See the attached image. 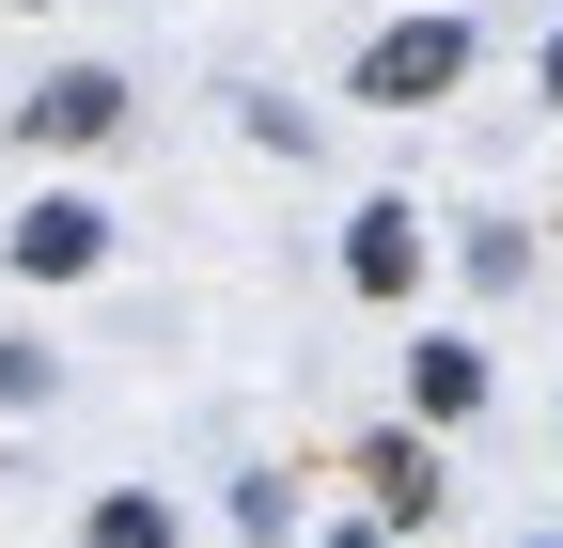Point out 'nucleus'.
<instances>
[{"label": "nucleus", "mask_w": 563, "mask_h": 548, "mask_svg": "<svg viewBox=\"0 0 563 548\" xmlns=\"http://www.w3.org/2000/svg\"><path fill=\"white\" fill-rule=\"evenodd\" d=\"M470 79V17H407L361 47V110H422V95H454Z\"/></svg>", "instance_id": "f257e3e1"}, {"label": "nucleus", "mask_w": 563, "mask_h": 548, "mask_svg": "<svg viewBox=\"0 0 563 548\" xmlns=\"http://www.w3.org/2000/svg\"><path fill=\"white\" fill-rule=\"evenodd\" d=\"M110 125H125V79H110V63H63V79H32L16 142L32 157H79V142H110Z\"/></svg>", "instance_id": "f03ea898"}, {"label": "nucleus", "mask_w": 563, "mask_h": 548, "mask_svg": "<svg viewBox=\"0 0 563 548\" xmlns=\"http://www.w3.org/2000/svg\"><path fill=\"white\" fill-rule=\"evenodd\" d=\"M344 283L361 298H422V220L407 204H361V220H344Z\"/></svg>", "instance_id": "7ed1b4c3"}, {"label": "nucleus", "mask_w": 563, "mask_h": 548, "mask_svg": "<svg viewBox=\"0 0 563 548\" xmlns=\"http://www.w3.org/2000/svg\"><path fill=\"white\" fill-rule=\"evenodd\" d=\"M95 251H110V220H95V204H79V188H47V204H32V220H16V266H32V283H79V266H95Z\"/></svg>", "instance_id": "20e7f679"}, {"label": "nucleus", "mask_w": 563, "mask_h": 548, "mask_svg": "<svg viewBox=\"0 0 563 548\" xmlns=\"http://www.w3.org/2000/svg\"><path fill=\"white\" fill-rule=\"evenodd\" d=\"M361 486H376V517L407 533V517H439V454H422L407 424H376V439H361Z\"/></svg>", "instance_id": "39448f33"}, {"label": "nucleus", "mask_w": 563, "mask_h": 548, "mask_svg": "<svg viewBox=\"0 0 563 548\" xmlns=\"http://www.w3.org/2000/svg\"><path fill=\"white\" fill-rule=\"evenodd\" d=\"M407 407H422V424H470V407H485V346H454V329H439V346L407 361Z\"/></svg>", "instance_id": "423d86ee"}, {"label": "nucleus", "mask_w": 563, "mask_h": 548, "mask_svg": "<svg viewBox=\"0 0 563 548\" xmlns=\"http://www.w3.org/2000/svg\"><path fill=\"white\" fill-rule=\"evenodd\" d=\"M79 548H188V533H173V502H157V486H110V502L79 517Z\"/></svg>", "instance_id": "0eeeda50"}, {"label": "nucleus", "mask_w": 563, "mask_h": 548, "mask_svg": "<svg viewBox=\"0 0 563 548\" xmlns=\"http://www.w3.org/2000/svg\"><path fill=\"white\" fill-rule=\"evenodd\" d=\"M470 283H485V298L532 283V235H517V220H470Z\"/></svg>", "instance_id": "6e6552de"}, {"label": "nucleus", "mask_w": 563, "mask_h": 548, "mask_svg": "<svg viewBox=\"0 0 563 548\" xmlns=\"http://www.w3.org/2000/svg\"><path fill=\"white\" fill-rule=\"evenodd\" d=\"M47 392H63V361L32 346V329H0V407H47Z\"/></svg>", "instance_id": "1a4fd4ad"}, {"label": "nucleus", "mask_w": 563, "mask_h": 548, "mask_svg": "<svg viewBox=\"0 0 563 548\" xmlns=\"http://www.w3.org/2000/svg\"><path fill=\"white\" fill-rule=\"evenodd\" d=\"M329 548H391V517H361V533H329Z\"/></svg>", "instance_id": "9d476101"}, {"label": "nucleus", "mask_w": 563, "mask_h": 548, "mask_svg": "<svg viewBox=\"0 0 563 548\" xmlns=\"http://www.w3.org/2000/svg\"><path fill=\"white\" fill-rule=\"evenodd\" d=\"M548 110H563V47H548Z\"/></svg>", "instance_id": "9b49d317"}, {"label": "nucleus", "mask_w": 563, "mask_h": 548, "mask_svg": "<svg viewBox=\"0 0 563 548\" xmlns=\"http://www.w3.org/2000/svg\"><path fill=\"white\" fill-rule=\"evenodd\" d=\"M532 548H548V533H532Z\"/></svg>", "instance_id": "f8f14e48"}]
</instances>
